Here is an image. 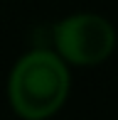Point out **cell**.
<instances>
[{
    "instance_id": "6da1fadb",
    "label": "cell",
    "mask_w": 118,
    "mask_h": 120,
    "mask_svg": "<svg viewBox=\"0 0 118 120\" xmlns=\"http://www.w3.org/2000/svg\"><path fill=\"white\" fill-rule=\"evenodd\" d=\"M69 66L52 49H30L15 61L8 79L10 108L22 120H49L69 98Z\"/></svg>"
},
{
    "instance_id": "7a4b0ae2",
    "label": "cell",
    "mask_w": 118,
    "mask_h": 120,
    "mask_svg": "<svg viewBox=\"0 0 118 120\" xmlns=\"http://www.w3.org/2000/svg\"><path fill=\"white\" fill-rule=\"evenodd\" d=\"M52 52L67 66H98L116 49L111 20L96 12H74L52 25Z\"/></svg>"
}]
</instances>
